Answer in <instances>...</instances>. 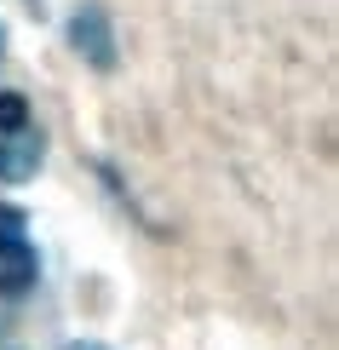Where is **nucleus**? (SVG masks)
<instances>
[{"mask_svg":"<svg viewBox=\"0 0 339 350\" xmlns=\"http://www.w3.org/2000/svg\"><path fill=\"white\" fill-rule=\"evenodd\" d=\"M40 282V253L18 207H0V299H23Z\"/></svg>","mask_w":339,"mask_h":350,"instance_id":"nucleus-1","label":"nucleus"},{"mask_svg":"<svg viewBox=\"0 0 339 350\" xmlns=\"http://www.w3.org/2000/svg\"><path fill=\"white\" fill-rule=\"evenodd\" d=\"M69 46H75L92 69H115V29H110V12L104 6H81L75 18H69Z\"/></svg>","mask_w":339,"mask_h":350,"instance_id":"nucleus-2","label":"nucleus"},{"mask_svg":"<svg viewBox=\"0 0 339 350\" xmlns=\"http://www.w3.org/2000/svg\"><path fill=\"white\" fill-rule=\"evenodd\" d=\"M47 161V150H40V133L35 121L29 126H0V184H29Z\"/></svg>","mask_w":339,"mask_h":350,"instance_id":"nucleus-3","label":"nucleus"},{"mask_svg":"<svg viewBox=\"0 0 339 350\" xmlns=\"http://www.w3.org/2000/svg\"><path fill=\"white\" fill-rule=\"evenodd\" d=\"M0 126H29V98L23 92H0Z\"/></svg>","mask_w":339,"mask_h":350,"instance_id":"nucleus-4","label":"nucleus"},{"mask_svg":"<svg viewBox=\"0 0 339 350\" xmlns=\"http://www.w3.org/2000/svg\"><path fill=\"white\" fill-rule=\"evenodd\" d=\"M0 57H6V35H0Z\"/></svg>","mask_w":339,"mask_h":350,"instance_id":"nucleus-5","label":"nucleus"}]
</instances>
